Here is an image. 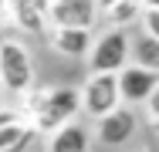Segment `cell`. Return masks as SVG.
Returning <instances> with one entry per match:
<instances>
[{
  "instance_id": "cell-1",
  "label": "cell",
  "mask_w": 159,
  "mask_h": 152,
  "mask_svg": "<svg viewBox=\"0 0 159 152\" xmlns=\"http://www.w3.org/2000/svg\"><path fill=\"white\" fill-rule=\"evenodd\" d=\"M34 85V58L24 41H0V88L7 98H20Z\"/></svg>"
},
{
  "instance_id": "cell-2",
  "label": "cell",
  "mask_w": 159,
  "mask_h": 152,
  "mask_svg": "<svg viewBox=\"0 0 159 152\" xmlns=\"http://www.w3.org/2000/svg\"><path fill=\"white\" fill-rule=\"evenodd\" d=\"M85 58H88L92 74H115V71H122L129 64V34L112 27L105 34H98V37H92V47H88Z\"/></svg>"
},
{
  "instance_id": "cell-3",
  "label": "cell",
  "mask_w": 159,
  "mask_h": 152,
  "mask_svg": "<svg viewBox=\"0 0 159 152\" xmlns=\"http://www.w3.org/2000/svg\"><path fill=\"white\" fill-rule=\"evenodd\" d=\"M135 132H139L135 108L132 105H115L112 112H105L102 118H95L92 139H95L98 145H105V149H122V145H129L135 139Z\"/></svg>"
},
{
  "instance_id": "cell-4",
  "label": "cell",
  "mask_w": 159,
  "mask_h": 152,
  "mask_svg": "<svg viewBox=\"0 0 159 152\" xmlns=\"http://www.w3.org/2000/svg\"><path fill=\"white\" fill-rule=\"evenodd\" d=\"M115 88H119V101L139 108L146 98H152L159 91V68H142L135 61H129L122 71H115Z\"/></svg>"
},
{
  "instance_id": "cell-5",
  "label": "cell",
  "mask_w": 159,
  "mask_h": 152,
  "mask_svg": "<svg viewBox=\"0 0 159 152\" xmlns=\"http://www.w3.org/2000/svg\"><path fill=\"white\" fill-rule=\"evenodd\" d=\"M115 105H122L119 101V88H115V74H88L81 91H78V112H85L95 122L105 112H112Z\"/></svg>"
},
{
  "instance_id": "cell-6",
  "label": "cell",
  "mask_w": 159,
  "mask_h": 152,
  "mask_svg": "<svg viewBox=\"0 0 159 152\" xmlns=\"http://www.w3.org/2000/svg\"><path fill=\"white\" fill-rule=\"evenodd\" d=\"M102 17L95 0H48V10H44V20L48 24H58V27H85L92 30Z\"/></svg>"
},
{
  "instance_id": "cell-7",
  "label": "cell",
  "mask_w": 159,
  "mask_h": 152,
  "mask_svg": "<svg viewBox=\"0 0 159 152\" xmlns=\"http://www.w3.org/2000/svg\"><path fill=\"white\" fill-rule=\"evenodd\" d=\"M48 0H3V20H10L24 34H44L48 20H44Z\"/></svg>"
},
{
  "instance_id": "cell-8",
  "label": "cell",
  "mask_w": 159,
  "mask_h": 152,
  "mask_svg": "<svg viewBox=\"0 0 159 152\" xmlns=\"http://www.w3.org/2000/svg\"><path fill=\"white\" fill-rule=\"evenodd\" d=\"M44 37L64 58H85L88 47H92V30H85V27H58V24H48L44 27Z\"/></svg>"
},
{
  "instance_id": "cell-9",
  "label": "cell",
  "mask_w": 159,
  "mask_h": 152,
  "mask_svg": "<svg viewBox=\"0 0 159 152\" xmlns=\"http://www.w3.org/2000/svg\"><path fill=\"white\" fill-rule=\"evenodd\" d=\"M48 152H92V128L81 118L58 125L48 135Z\"/></svg>"
},
{
  "instance_id": "cell-10",
  "label": "cell",
  "mask_w": 159,
  "mask_h": 152,
  "mask_svg": "<svg viewBox=\"0 0 159 152\" xmlns=\"http://www.w3.org/2000/svg\"><path fill=\"white\" fill-rule=\"evenodd\" d=\"M31 142H34V128L24 118L0 125V152H27Z\"/></svg>"
},
{
  "instance_id": "cell-11",
  "label": "cell",
  "mask_w": 159,
  "mask_h": 152,
  "mask_svg": "<svg viewBox=\"0 0 159 152\" xmlns=\"http://www.w3.org/2000/svg\"><path fill=\"white\" fill-rule=\"evenodd\" d=\"M129 61H135L142 68H159V37L139 34L135 41H129Z\"/></svg>"
},
{
  "instance_id": "cell-12",
  "label": "cell",
  "mask_w": 159,
  "mask_h": 152,
  "mask_svg": "<svg viewBox=\"0 0 159 152\" xmlns=\"http://www.w3.org/2000/svg\"><path fill=\"white\" fill-rule=\"evenodd\" d=\"M139 10H142V3H139V0H115V3H112V7H105L102 14L108 17V24H112V27L125 30L129 24H135V20H139Z\"/></svg>"
},
{
  "instance_id": "cell-13",
  "label": "cell",
  "mask_w": 159,
  "mask_h": 152,
  "mask_svg": "<svg viewBox=\"0 0 159 152\" xmlns=\"http://www.w3.org/2000/svg\"><path fill=\"white\" fill-rule=\"evenodd\" d=\"M139 20H142V34L159 37V7H142L139 10Z\"/></svg>"
},
{
  "instance_id": "cell-14",
  "label": "cell",
  "mask_w": 159,
  "mask_h": 152,
  "mask_svg": "<svg viewBox=\"0 0 159 152\" xmlns=\"http://www.w3.org/2000/svg\"><path fill=\"white\" fill-rule=\"evenodd\" d=\"M14 118H20V112H17L14 105H3V108H0V125H7V122H14Z\"/></svg>"
},
{
  "instance_id": "cell-15",
  "label": "cell",
  "mask_w": 159,
  "mask_h": 152,
  "mask_svg": "<svg viewBox=\"0 0 159 152\" xmlns=\"http://www.w3.org/2000/svg\"><path fill=\"white\" fill-rule=\"evenodd\" d=\"M95 3H98V10H105V7H112L115 0H95Z\"/></svg>"
},
{
  "instance_id": "cell-16",
  "label": "cell",
  "mask_w": 159,
  "mask_h": 152,
  "mask_svg": "<svg viewBox=\"0 0 159 152\" xmlns=\"http://www.w3.org/2000/svg\"><path fill=\"white\" fill-rule=\"evenodd\" d=\"M142 7H159V0H139Z\"/></svg>"
},
{
  "instance_id": "cell-17",
  "label": "cell",
  "mask_w": 159,
  "mask_h": 152,
  "mask_svg": "<svg viewBox=\"0 0 159 152\" xmlns=\"http://www.w3.org/2000/svg\"><path fill=\"white\" fill-rule=\"evenodd\" d=\"M3 105H10V101H7V95H3V88H0V108H3Z\"/></svg>"
}]
</instances>
